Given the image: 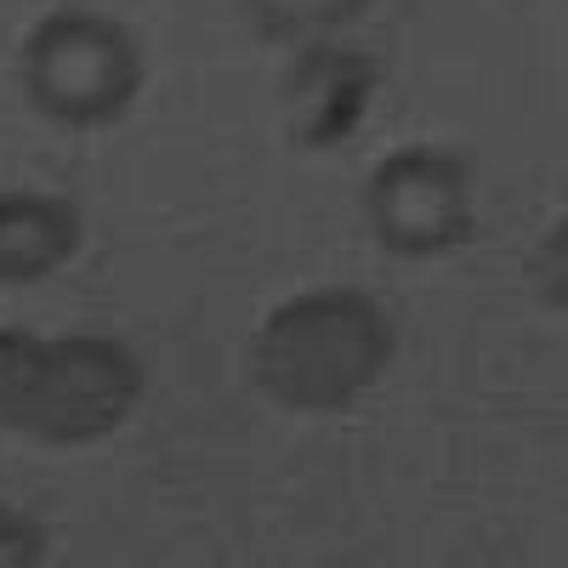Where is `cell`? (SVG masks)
Listing matches in <instances>:
<instances>
[{"instance_id":"obj_1","label":"cell","mask_w":568,"mask_h":568,"mask_svg":"<svg viewBox=\"0 0 568 568\" xmlns=\"http://www.w3.org/2000/svg\"><path fill=\"white\" fill-rule=\"evenodd\" d=\"M398 329L387 307L353 284H324L278 302L245 347V369L262 398L296 415H329L364 398L387 375Z\"/></svg>"},{"instance_id":"obj_2","label":"cell","mask_w":568,"mask_h":568,"mask_svg":"<svg viewBox=\"0 0 568 568\" xmlns=\"http://www.w3.org/2000/svg\"><path fill=\"white\" fill-rule=\"evenodd\" d=\"M142 404V364L114 336H34L0 329V426L80 449L103 444Z\"/></svg>"},{"instance_id":"obj_3","label":"cell","mask_w":568,"mask_h":568,"mask_svg":"<svg viewBox=\"0 0 568 568\" xmlns=\"http://www.w3.org/2000/svg\"><path fill=\"white\" fill-rule=\"evenodd\" d=\"M23 91L58 125H109L142 91V45L103 12H45L23 40Z\"/></svg>"},{"instance_id":"obj_4","label":"cell","mask_w":568,"mask_h":568,"mask_svg":"<svg viewBox=\"0 0 568 568\" xmlns=\"http://www.w3.org/2000/svg\"><path fill=\"white\" fill-rule=\"evenodd\" d=\"M369 227L393 256H444L471 233V182L444 149H393L364 182Z\"/></svg>"},{"instance_id":"obj_5","label":"cell","mask_w":568,"mask_h":568,"mask_svg":"<svg viewBox=\"0 0 568 568\" xmlns=\"http://www.w3.org/2000/svg\"><path fill=\"white\" fill-rule=\"evenodd\" d=\"M375 103V63L353 45L307 40L302 58L284 74V131L296 149H342V142L369 120Z\"/></svg>"},{"instance_id":"obj_6","label":"cell","mask_w":568,"mask_h":568,"mask_svg":"<svg viewBox=\"0 0 568 568\" xmlns=\"http://www.w3.org/2000/svg\"><path fill=\"white\" fill-rule=\"evenodd\" d=\"M80 251V211L58 194H0V284H40Z\"/></svg>"},{"instance_id":"obj_7","label":"cell","mask_w":568,"mask_h":568,"mask_svg":"<svg viewBox=\"0 0 568 568\" xmlns=\"http://www.w3.org/2000/svg\"><path fill=\"white\" fill-rule=\"evenodd\" d=\"M256 29L267 40H291V45H307V40H324L347 29L369 0H245Z\"/></svg>"},{"instance_id":"obj_8","label":"cell","mask_w":568,"mask_h":568,"mask_svg":"<svg viewBox=\"0 0 568 568\" xmlns=\"http://www.w3.org/2000/svg\"><path fill=\"white\" fill-rule=\"evenodd\" d=\"M45 551H52V540H45V529L34 524V517L0 506V568H29Z\"/></svg>"}]
</instances>
